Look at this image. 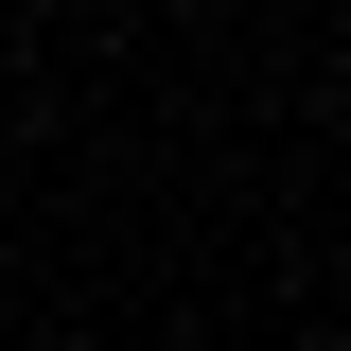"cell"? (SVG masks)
Instances as JSON below:
<instances>
[{
	"mask_svg": "<svg viewBox=\"0 0 351 351\" xmlns=\"http://www.w3.org/2000/svg\"><path fill=\"white\" fill-rule=\"evenodd\" d=\"M316 351H351V316H334V334H316Z\"/></svg>",
	"mask_w": 351,
	"mask_h": 351,
	"instance_id": "cell-1",
	"label": "cell"
}]
</instances>
